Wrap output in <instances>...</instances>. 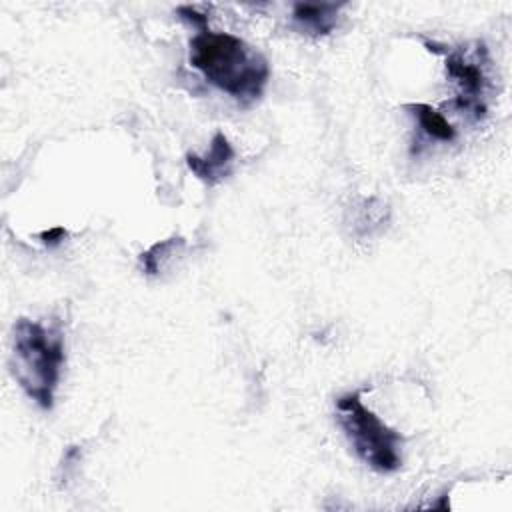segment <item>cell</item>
<instances>
[{
	"label": "cell",
	"instance_id": "9",
	"mask_svg": "<svg viewBox=\"0 0 512 512\" xmlns=\"http://www.w3.org/2000/svg\"><path fill=\"white\" fill-rule=\"evenodd\" d=\"M176 14H178V18H182L184 22H188L190 26L198 28V32L208 30V16L202 14V12H198L194 6H178V8H176Z\"/></svg>",
	"mask_w": 512,
	"mask_h": 512
},
{
	"label": "cell",
	"instance_id": "10",
	"mask_svg": "<svg viewBox=\"0 0 512 512\" xmlns=\"http://www.w3.org/2000/svg\"><path fill=\"white\" fill-rule=\"evenodd\" d=\"M38 238H40L42 244H46L48 248H56L58 244L64 242V238H66V228H64V226H54V228L42 230Z\"/></svg>",
	"mask_w": 512,
	"mask_h": 512
},
{
	"label": "cell",
	"instance_id": "3",
	"mask_svg": "<svg viewBox=\"0 0 512 512\" xmlns=\"http://www.w3.org/2000/svg\"><path fill=\"white\" fill-rule=\"evenodd\" d=\"M362 392L336 400V418L356 456L372 470L390 474L402 466V436L362 404Z\"/></svg>",
	"mask_w": 512,
	"mask_h": 512
},
{
	"label": "cell",
	"instance_id": "6",
	"mask_svg": "<svg viewBox=\"0 0 512 512\" xmlns=\"http://www.w3.org/2000/svg\"><path fill=\"white\" fill-rule=\"evenodd\" d=\"M344 2H296L292 8L294 26L308 36H326L336 28L338 14L344 8Z\"/></svg>",
	"mask_w": 512,
	"mask_h": 512
},
{
	"label": "cell",
	"instance_id": "1",
	"mask_svg": "<svg viewBox=\"0 0 512 512\" xmlns=\"http://www.w3.org/2000/svg\"><path fill=\"white\" fill-rule=\"evenodd\" d=\"M190 64L240 104L256 102L270 78L268 60L242 38L202 30L190 40Z\"/></svg>",
	"mask_w": 512,
	"mask_h": 512
},
{
	"label": "cell",
	"instance_id": "8",
	"mask_svg": "<svg viewBox=\"0 0 512 512\" xmlns=\"http://www.w3.org/2000/svg\"><path fill=\"white\" fill-rule=\"evenodd\" d=\"M178 246H184V238H180V236H172V238H166V240H160V242L152 244L148 250H144L140 254V268H142V272L146 276H158V272L162 268V262Z\"/></svg>",
	"mask_w": 512,
	"mask_h": 512
},
{
	"label": "cell",
	"instance_id": "7",
	"mask_svg": "<svg viewBox=\"0 0 512 512\" xmlns=\"http://www.w3.org/2000/svg\"><path fill=\"white\" fill-rule=\"evenodd\" d=\"M406 110H412L414 118L418 120L422 132L438 142H452L456 138V128L430 104L416 102V104H406Z\"/></svg>",
	"mask_w": 512,
	"mask_h": 512
},
{
	"label": "cell",
	"instance_id": "2",
	"mask_svg": "<svg viewBox=\"0 0 512 512\" xmlns=\"http://www.w3.org/2000/svg\"><path fill=\"white\" fill-rule=\"evenodd\" d=\"M66 362L64 332L58 324L18 318L12 326L10 370L18 386L42 410H52L54 394Z\"/></svg>",
	"mask_w": 512,
	"mask_h": 512
},
{
	"label": "cell",
	"instance_id": "5",
	"mask_svg": "<svg viewBox=\"0 0 512 512\" xmlns=\"http://www.w3.org/2000/svg\"><path fill=\"white\" fill-rule=\"evenodd\" d=\"M232 162H234V148L230 140L224 136V132H216L210 150L204 156L186 154V166L188 170L202 180L208 186H216L222 180H226L232 174Z\"/></svg>",
	"mask_w": 512,
	"mask_h": 512
},
{
	"label": "cell",
	"instance_id": "4",
	"mask_svg": "<svg viewBox=\"0 0 512 512\" xmlns=\"http://www.w3.org/2000/svg\"><path fill=\"white\" fill-rule=\"evenodd\" d=\"M446 54V70L448 76L458 84L460 94L454 100L456 108L468 112L474 120H482L486 116V86L488 78L484 74V66L464 52H444Z\"/></svg>",
	"mask_w": 512,
	"mask_h": 512
}]
</instances>
